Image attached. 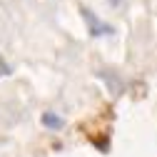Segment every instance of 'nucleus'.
Listing matches in <instances>:
<instances>
[{"label":"nucleus","instance_id":"nucleus-2","mask_svg":"<svg viewBox=\"0 0 157 157\" xmlns=\"http://www.w3.org/2000/svg\"><path fill=\"white\" fill-rule=\"evenodd\" d=\"M43 125L50 127V130H60V127L65 125V120H63L60 115H55V112H45V115H43Z\"/></svg>","mask_w":157,"mask_h":157},{"label":"nucleus","instance_id":"nucleus-1","mask_svg":"<svg viewBox=\"0 0 157 157\" xmlns=\"http://www.w3.org/2000/svg\"><path fill=\"white\" fill-rule=\"evenodd\" d=\"M82 15L87 17V23H90V33H92V35H107V33H112L110 28H102V23L97 20V17H92V15H90L85 8H82Z\"/></svg>","mask_w":157,"mask_h":157},{"label":"nucleus","instance_id":"nucleus-3","mask_svg":"<svg viewBox=\"0 0 157 157\" xmlns=\"http://www.w3.org/2000/svg\"><path fill=\"white\" fill-rule=\"evenodd\" d=\"M13 72V67L5 63V60H0V77H3V75H10Z\"/></svg>","mask_w":157,"mask_h":157}]
</instances>
